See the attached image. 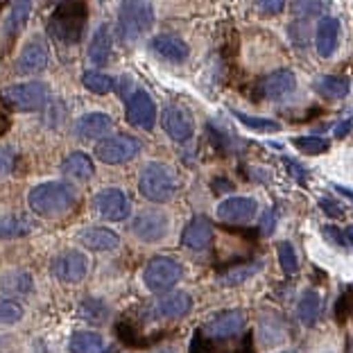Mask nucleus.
I'll use <instances>...</instances> for the list:
<instances>
[{
	"label": "nucleus",
	"mask_w": 353,
	"mask_h": 353,
	"mask_svg": "<svg viewBox=\"0 0 353 353\" xmlns=\"http://www.w3.org/2000/svg\"><path fill=\"white\" fill-rule=\"evenodd\" d=\"M340 46V21L333 19V16H324L319 19L317 23V30H315V48H317V54L319 57H333L335 50Z\"/></svg>",
	"instance_id": "nucleus-19"
},
{
	"label": "nucleus",
	"mask_w": 353,
	"mask_h": 353,
	"mask_svg": "<svg viewBox=\"0 0 353 353\" xmlns=\"http://www.w3.org/2000/svg\"><path fill=\"white\" fill-rule=\"evenodd\" d=\"M344 238L349 240V245H353V224H351V227H347V234H344Z\"/></svg>",
	"instance_id": "nucleus-44"
},
{
	"label": "nucleus",
	"mask_w": 353,
	"mask_h": 353,
	"mask_svg": "<svg viewBox=\"0 0 353 353\" xmlns=\"http://www.w3.org/2000/svg\"><path fill=\"white\" fill-rule=\"evenodd\" d=\"M183 276V268L179 261L170 259V256H157L148 263L145 272H143V281H145L148 290L163 294L179 283Z\"/></svg>",
	"instance_id": "nucleus-4"
},
{
	"label": "nucleus",
	"mask_w": 353,
	"mask_h": 353,
	"mask_svg": "<svg viewBox=\"0 0 353 353\" xmlns=\"http://www.w3.org/2000/svg\"><path fill=\"white\" fill-rule=\"evenodd\" d=\"M61 172L66 176H73V179L86 181L93 176L95 168H93L91 157L84 154V152H70V154L61 161Z\"/></svg>",
	"instance_id": "nucleus-25"
},
{
	"label": "nucleus",
	"mask_w": 353,
	"mask_h": 353,
	"mask_svg": "<svg viewBox=\"0 0 353 353\" xmlns=\"http://www.w3.org/2000/svg\"><path fill=\"white\" fill-rule=\"evenodd\" d=\"M93 206L104 220L109 222H123L130 218L132 202L120 188H104L93 199Z\"/></svg>",
	"instance_id": "nucleus-8"
},
{
	"label": "nucleus",
	"mask_w": 353,
	"mask_h": 353,
	"mask_svg": "<svg viewBox=\"0 0 353 353\" xmlns=\"http://www.w3.org/2000/svg\"><path fill=\"white\" fill-rule=\"evenodd\" d=\"M154 26V10L150 0H123L118 14V34L123 43H136Z\"/></svg>",
	"instance_id": "nucleus-2"
},
{
	"label": "nucleus",
	"mask_w": 353,
	"mask_h": 353,
	"mask_svg": "<svg viewBox=\"0 0 353 353\" xmlns=\"http://www.w3.org/2000/svg\"><path fill=\"white\" fill-rule=\"evenodd\" d=\"M315 91L328 100H342L349 93V79L340 75H324L315 82Z\"/></svg>",
	"instance_id": "nucleus-29"
},
{
	"label": "nucleus",
	"mask_w": 353,
	"mask_h": 353,
	"mask_svg": "<svg viewBox=\"0 0 353 353\" xmlns=\"http://www.w3.org/2000/svg\"><path fill=\"white\" fill-rule=\"evenodd\" d=\"M331 0H290V12L301 21L315 19V16H322Z\"/></svg>",
	"instance_id": "nucleus-32"
},
{
	"label": "nucleus",
	"mask_w": 353,
	"mask_h": 353,
	"mask_svg": "<svg viewBox=\"0 0 353 353\" xmlns=\"http://www.w3.org/2000/svg\"><path fill=\"white\" fill-rule=\"evenodd\" d=\"M86 26V10L84 5L61 7L50 19V34L59 43H77L82 39Z\"/></svg>",
	"instance_id": "nucleus-5"
},
{
	"label": "nucleus",
	"mask_w": 353,
	"mask_h": 353,
	"mask_svg": "<svg viewBox=\"0 0 353 353\" xmlns=\"http://www.w3.org/2000/svg\"><path fill=\"white\" fill-rule=\"evenodd\" d=\"M52 3H63V0H52Z\"/></svg>",
	"instance_id": "nucleus-46"
},
{
	"label": "nucleus",
	"mask_w": 353,
	"mask_h": 353,
	"mask_svg": "<svg viewBox=\"0 0 353 353\" xmlns=\"http://www.w3.org/2000/svg\"><path fill=\"white\" fill-rule=\"evenodd\" d=\"M324 238L331 240L335 247H344V234L338 227H324Z\"/></svg>",
	"instance_id": "nucleus-41"
},
{
	"label": "nucleus",
	"mask_w": 353,
	"mask_h": 353,
	"mask_svg": "<svg viewBox=\"0 0 353 353\" xmlns=\"http://www.w3.org/2000/svg\"><path fill=\"white\" fill-rule=\"evenodd\" d=\"M0 290L12 296H23L34 290V281H32V274L26 270H12L0 274Z\"/></svg>",
	"instance_id": "nucleus-24"
},
{
	"label": "nucleus",
	"mask_w": 353,
	"mask_h": 353,
	"mask_svg": "<svg viewBox=\"0 0 353 353\" xmlns=\"http://www.w3.org/2000/svg\"><path fill=\"white\" fill-rule=\"evenodd\" d=\"M14 170V154L10 150L0 148V176H7Z\"/></svg>",
	"instance_id": "nucleus-40"
},
{
	"label": "nucleus",
	"mask_w": 353,
	"mask_h": 353,
	"mask_svg": "<svg viewBox=\"0 0 353 353\" xmlns=\"http://www.w3.org/2000/svg\"><path fill=\"white\" fill-rule=\"evenodd\" d=\"M52 274L61 283H79L88 274V259L82 252L75 250L61 252L52 261Z\"/></svg>",
	"instance_id": "nucleus-10"
},
{
	"label": "nucleus",
	"mask_w": 353,
	"mask_h": 353,
	"mask_svg": "<svg viewBox=\"0 0 353 353\" xmlns=\"http://www.w3.org/2000/svg\"><path fill=\"white\" fill-rule=\"evenodd\" d=\"M192 308V299L186 292H170L163 294L161 299H157V315L159 317H186Z\"/></svg>",
	"instance_id": "nucleus-23"
},
{
	"label": "nucleus",
	"mask_w": 353,
	"mask_h": 353,
	"mask_svg": "<svg viewBox=\"0 0 353 353\" xmlns=\"http://www.w3.org/2000/svg\"><path fill=\"white\" fill-rule=\"evenodd\" d=\"M111 48H114V37H111L109 26H100L91 37V46H88V61L93 66H107L111 57Z\"/></svg>",
	"instance_id": "nucleus-22"
},
{
	"label": "nucleus",
	"mask_w": 353,
	"mask_h": 353,
	"mask_svg": "<svg viewBox=\"0 0 353 353\" xmlns=\"http://www.w3.org/2000/svg\"><path fill=\"white\" fill-rule=\"evenodd\" d=\"M34 231V220L26 218V215H7L0 218V238L12 240V238H23Z\"/></svg>",
	"instance_id": "nucleus-27"
},
{
	"label": "nucleus",
	"mask_w": 353,
	"mask_h": 353,
	"mask_svg": "<svg viewBox=\"0 0 353 353\" xmlns=\"http://www.w3.org/2000/svg\"><path fill=\"white\" fill-rule=\"evenodd\" d=\"M322 206H324V211L326 213H331V215H342V211H338V204H333V202H328V199H322Z\"/></svg>",
	"instance_id": "nucleus-43"
},
{
	"label": "nucleus",
	"mask_w": 353,
	"mask_h": 353,
	"mask_svg": "<svg viewBox=\"0 0 353 353\" xmlns=\"http://www.w3.org/2000/svg\"><path fill=\"white\" fill-rule=\"evenodd\" d=\"M276 252H279V263L285 274H294V272L299 270V259H296L294 247L290 243H279Z\"/></svg>",
	"instance_id": "nucleus-37"
},
{
	"label": "nucleus",
	"mask_w": 353,
	"mask_h": 353,
	"mask_svg": "<svg viewBox=\"0 0 353 353\" xmlns=\"http://www.w3.org/2000/svg\"><path fill=\"white\" fill-rule=\"evenodd\" d=\"M111 127H114V120H111L109 114L93 111V114H84L82 118L75 120L73 134L79 141H98L111 132Z\"/></svg>",
	"instance_id": "nucleus-17"
},
{
	"label": "nucleus",
	"mask_w": 353,
	"mask_h": 353,
	"mask_svg": "<svg viewBox=\"0 0 353 353\" xmlns=\"http://www.w3.org/2000/svg\"><path fill=\"white\" fill-rule=\"evenodd\" d=\"M319 310H322V296L315 290H306L301 294L299 303H296V317H299L301 324L312 326L317 322Z\"/></svg>",
	"instance_id": "nucleus-28"
},
{
	"label": "nucleus",
	"mask_w": 353,
	"mask_h": 353,
	"mask_svg": "<svg viewBox=\"0 0 353 353\" xmlns=\"http://www.w3.org/2000/svg\"><path fill=\"white\" fill-rule=\"evenodd\" d=\"M213 243V224L208 218L204 215H197V218H192L186 229H183L181 234V245L188 247L192 252H204L208 250V245Z\"/></svg>",
	"instance_id": "nucleus-18"
},
{
	"label": "nucleus",
	"mask_w": 353,
	"mask_h": 353,
	"mask_svg": "<svg viewBox=\"0 0 353 353\" xmlns=\"http://www.w3.org/2000/svg\"><path fill=\"white\" fill-rule=\"evenodd\" d=\"M48 59H50L48 43L41 37H34L23 46L19 59H16V70H19L21 75H37L48 66Z\"/></svg>",
	"instance_id": "nucleus-14"
},
{
	"label": "nucleus",
	"mask_w": 353,
	"mask_h": 353,
	"mask_svg": "<svg viewBox=\"0 0 353 353\" xmlns=\"http://www.w3.org/2000/svg\"><path fill=\"white\" fill-rule=\"evenodd\" d=\"M141 141L134 139V136H109V139H102L98 145H95V157L100 159L102 163L109 165H120L132 161L141 154Z\"/></svg>",
	"instance_id": "nucleus-7"
},
{
	"label": "nucleus",
	"mask_w": 353,
	"mask_h": 353,
	"mask_svg": "<svg viewBox=\"0 0 353 353\" xmlns=\"http://www.w3.org/2000/svg\"><path fill=\"white\" fill-rule=\"evenodd\" d=\"M168 227H170V220H168L163 211H143L132 222L134 236L143 240V243H159V240H163L168 236Z\"/></svg>",
	"instance_id": "nucleus-12"
},
{
	"label": "nucleus",
	"mask_w": 353,
	"mask_h": 353,
	"mask_svg": "<svg viewBox=\"0 0 353 353\" xmlns=\"http://www.w3.org/2000/svg\"><path fill=\"white\" fill-rule=\"evenodd\" d=\"M32 10V0H14V10L10 14V21H7V34H16L26 26L28 16Z\"/></svg>",
	"instance_id": "nucleus-34"
},
{
	"label": "nucleus",
	"mask_w": 353,
	"mask_h": 353,
	"mask_svg": "<svg viewBox=\"0 0 353 353\" xmlns=\"http://www.w3.org/2000/svg\"><path fill=\"white\" fill-rule=\"evenodd\" d=\"M23 315H26V310H23V306L19 301L7 299V296H0V324L3 326L16 324V322H21Z\"/></svg>",
	"instance_id": "nucleus-36"
},
{
	"label": "nucleus",
	"mask_w": 353,
	"mask_h": 353,
	"mask_svg": "<svg viewBox=\"0 0 353 353\" xmlns=\"http://www.w3.org/2000/svg\"><path fill=\"white\" fill-rule=\"evenodd\" d=\"M82 82H84V86L88 88V91L98 93V95L114 91V86H116L114 79H111L109 75H104V73H98V70H88V73H84Z\"/></svg>",
	"instance_id": "nucleus-35"
},
{
	"label": "nucleus",
	"mask_w": 353,
	"mask_h": 353,
	"mask_svg": "<svg viewBox=\"0 0 353 353\" xmlns=\"http://www.w3.org/2000/svg\"><path fill=\"white\" fill-rule=\"evenodd\" d=\"M150 50L161 57L165 61H172V63H181L188 59V46L183 41L181 37L176 34H157L154 39L150 41Z\"/></svg>",
	"instance_id": "nucleus-20"
},
{
	"label": "nucleus",
	"mask_w": 353,
	"mask_h": 353,
	"mask_svg": "<svg viewBox=\"0 0 353 353\" xmlns=\"http://www.w3.org/2000/svg\"><path fill=\"white\" fill-rule=\"evenodd\" d=\"M30 208L41 218H61L75 204V190L66 181H46L30 190Z\"/></svg>",
	"instance_id": "nucleus-1"
},
{
	"label": "nucleus",
	"mask_w": 353,
	"mask_h": 353,
	"mask_svg": "<svg viewBox=\"0 0 353 353\" xmlns=\"http://www.w3.org/2000/svg\"><path fill=\"white\" fill-rule=\"evenodd\" d=\"M139 190H141L143 197L150 199V202H154V204L170 202L174 190H176L174 172L159 161H152L148 165H143L141 176H139Z\"/></svg>",
	"instance_id": "nucleus-3"
},
{
	"label": "nucleus",
	"mask_w": 353,
	"mask_h": 353,
	"mask_svg": "<svg viewBox=\"0 0 353 353\" xmlns=\"http://www.w3.org/2000/svg\"><path fill=\"white\" fill-rule=\"evenodd\" d=\"M259 213V204L252 197H229L218 204V220L229 224L252 222Z\"/></svg>",
	"instance_id": "nucleus-16"
},
{
	"label": "nucleus",
	"mask_w": 353,
	"mask_h": 353,
	"mask_svg": "<svg viewBox=\"0 0 353 353\" xmlns=\"http://www.w3.org/2000/svg\"><path fill=\"white\" fill-rule=\"evenodd\" d=\"M263 268H265V263H263V261L236 265V268H231V270H227V272H222V274L218 276V281H220L222 285H238V283H245V281H250L252 276H256Z\"/></svg>",
	"instance_id": "nucleus-30"
},
{
	"label": "nucleus",
	"mask_w": 353,
	"mask_h": 353,
	"mask_svg": "<svg viewBox=\"0 0 353 353\" xmlns=\"http://www.w3.org/2000/svg\"><path fill=\"white\" fill-rule=\"evenodd\" d=\"M79 317L88 324H104L109 317V306L102 299H95V296H88L82 303H79Z\"/></svg>",
	"instance_id": "nucleus-31"
},
{
	"label": "nucleus",
	"mask_w": 353,
	"mask_h": 353,
	"mask_svg": "<svg viewBox=\"0 0 353 353\" xmlns=\"http://www.w3.org/2000/svg\"><path fill=\"white\" fill-rule=\"evenodd\" d=\"M0 98L14 111H39L48 102V88L43 82L14 84L0 91Z\"/></svg>",
	"instance_id": "nucleus-6"
},
{
	"label": "nucleus",
	"mask_w": 353,
	"mask_h": 353,
	"mask_svg": "<svg viewBox=\"0 0 353 353\" xmlns=\"http://www.w3.org/2000/svg\"><path fill=\"white\" fill-rule=\"evenodd\" d=\"M70 353H109L111 347H107L102 340V335L91 333V331H82L75 333L68 342Z\"/></svg>",
	"instance_id": "nucleus-26"
},
{
	"label": "nucleus",
	"mask_w": 353,
	"mask_h": 353,
	"mask_svg": "<svg viewBox=\"0 0 353 353\" xmlns=\"http://www.w3.org/2000/svg\"><path fill=\"white\" fill-rule=\"evenodd\" d=\"M161 123L165 134L176 143H186L195 134V123H192L190 111L186 107H179V104H170V107L163 109Z\"/></svg>",
	"instance_id": "nucleus-13"
},
{
	"label": "nucleus",
	"mask_w": 353,
	"mask_h": 353,
	"mask_svg": "<svg viewBox=\"0 0 353 353\" xmlns=\"http://www.w3.org/2000/svg\"><path fill=\"white\" fill-rule=\"evenodd\" d=\"M234 116L247 127V130H254V132L272 134V132H279V130H281V125L276 123V120H272V118L250 116V114H243V111H234Z\"/></svg>",
	"instance_id": "nucleus-33"
},
{
	"label": "nucleus",
	"mask_w": 353,
	"mask_h": 353,
	"mask_svg": "<svg viewBox=\"0 0 353 353\" xmlns=\"http://www.w3.org/2000/svg\"><path fill=\"white\" fill-rule=\"evenodd\" d=\"M125 114H127V120H130V125H134L136 130L150 132L157 123V104L150 98V93L136 91L127 98Z\"/></svg>",
	"instance_id": "nucleus-11"
},
{
	"label": "nucleus",
	"mask_w": 353,
	"mask_h": 353,
	"mask_svg": "<svg viewBox=\"0 0 353 353\" xmlns=\"http://www.w3.org/2000/svg\"><path fill=\"white\" fill-rule=\"evenodd\" d=\"M285 165H288V170L292 172V176H296L299 181H306V174H303V168L296 163V161H290V159H285Z\"/></svg>",
	"instance_id": "nucleus-42"
},
{
	"label": "nucleus",
	"mask_w": 353,
	"mask_h": 353,
	"mask_svg": "<svg viewBox=\"0 0 353 353\" xmlns=\"http://www.w3.org/2000/svg\"><path fill=\"white\" fill-rule=\"evenodd\" d=\"M245 312L243 310H222L204 324L202 333L206 340H229L243 331Z\"/></svg>",
	"instance_id": "nucleus-9"
},
{
	"label": "nucleus",
	"mask_w": 353,
	"mask_h": 353,
	"mask_svg": "<svg viewBox=\"0 0 353 353\" xmlns=\"http://www.w3.org/2000/svg\"><path fill=\"white\" fill-rule=\"evenodd\" d=\"M79 243L91 252H111L120 245V238L111 229L91 227V229H86L79 234Z\"/></svg>",
	"instance_id": "nucleus-21"
},
{
	"label": "nucleus",
	"mask_w": 353,
	"mask_h": 353,
	"mask_svg": "<svg viewBox=\"0 0 353 353\" xmlns=\"http://www.w3.org/2000/svg\"><path fill=\"white\" fill-rule=\"evenodd\" d=\"M292 143L303 154H322V152L328 150V141L319 139V136H299V139H294Z\"/></svg>",
	"instance_id": "nucleus-38"
},
{
	"label": "nucleus",
	"mask_w": 353,
	"mask_h": 353,
	"mask_svg": "<svg viewBox=\"0 0 353 353\" xmlns=\"http://www.w3.org/2000/svg\"><path fill=\"white\" fill-rule=\"evenodd\" d=\"M256 5L265 16H276L285 10V0H256Z\"/></svg>",
	"instance_id": "nucleus-39"
},
{
	"label": "nucleus",
	"mask_w": 353,
	"mask_h": 353,
	"mask_svg": "<svg viewBox=\"0 0 353 353\" xmlns=\"http://www.w3.org/2000/svg\"><path fill=\"white\" fill-rule=\"evenodd\" d=\"M296 88V77L292 70L288 68H281V70H274V73H270L268 77L261 79L259 84V98L261 100H283L288 98L292 91Z\"/></svg>",
	"instance_id": "nucleus-15"
},
{
	"label": "nucleus",
	"mask_w": 353,
	"mask_h": 353,
	"mask_svg": "<svg viewBox=\"0 0 353 353\" xmlns=\"http://www.w3.org/2000/svg\"><path fill=\"white\" fill-rule=\"evenodd\" d=\"M154 353H174L172 349H159V351H154Z\"/></svg>",
	"instance_id": "nucleus-45"
}]
</instances>
